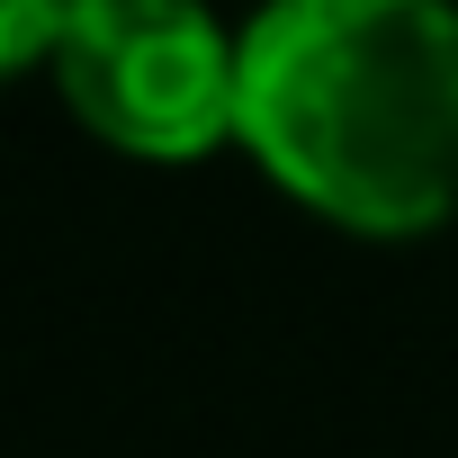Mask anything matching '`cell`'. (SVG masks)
<instances>
[{"label":"cell","instance_id":"1","mask_svg":"<svg viewBox=\"0 0 458 458\" xmlns=\"http://www.w3.org/2000/svg\"><path fill=\"white\" fill-rule=\"evenodd\" d=\"M234 144L342 234L458 216V0H270L243 28Z\"/></svg>","mask_w":458,"mask_h":458},{"label":"cell","instance_id":"2","mask_svg":"<svg viewBox=\"0 0 458 458\" xmlns=\"http://www.w3.org/2000/svg\"><path fill=\"white\" fill-rule=\"evenodd\" d=\"M46 72L135 162H198L243 117V37H225L207 0H81Z\"/></svg>","mask_w":458,"mask_h":458},{"label":"cell","instance_id":"3","mask_svg":"<svg viewBox=\"0 0 458 458\" xmlns=\"http://www.w3.org/2000/svg\"><path fill=\"white\" fill-rule=\"evenodd\" d=\"M72 19H81V0H0V64H10V72L55 64V46H64Z\"/></svg>","mask_w":458,"mask_h":458}]
</instances>
